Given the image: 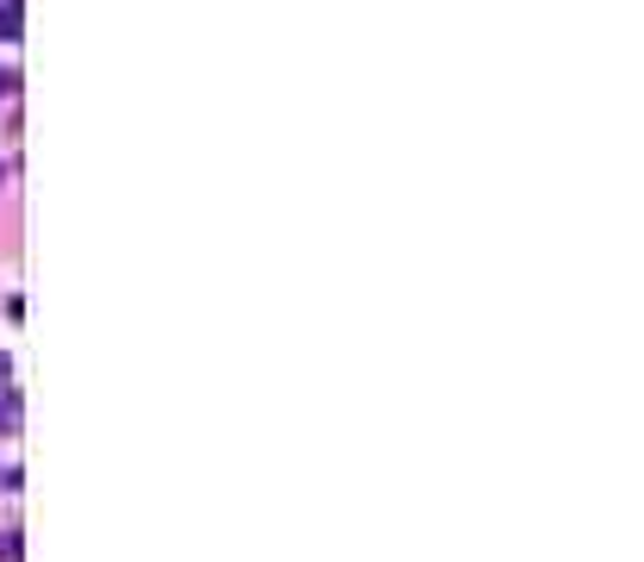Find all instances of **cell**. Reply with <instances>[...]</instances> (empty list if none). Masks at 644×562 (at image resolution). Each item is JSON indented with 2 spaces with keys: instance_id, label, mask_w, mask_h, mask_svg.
<instances>
[{
  "instance_id": "1",
  "label": "cell",
  "mask_w": 644,
  "mask_h": 562,
  "mask_svg": "<svg viewBox=\"0 0 644 562\" xmlns=\"http://www.w3.org/2000/svg\"><path fill=\"white\" fill-rule=\"evenodd\" d=\"M25 32V0H0V38L13 44Z\"/></svg>"
}]
</instances>
